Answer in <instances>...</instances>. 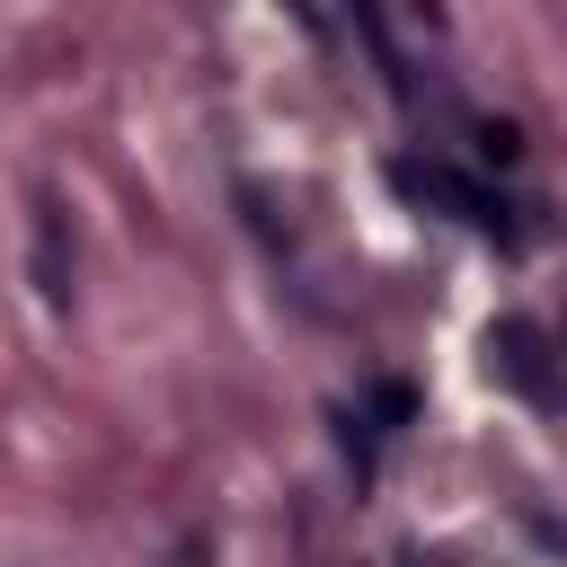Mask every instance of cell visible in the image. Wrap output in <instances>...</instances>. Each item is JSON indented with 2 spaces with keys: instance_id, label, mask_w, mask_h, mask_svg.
Listing matches in <instances>:
<instances>
[{
  "instance_id": "6da1fadb",
  "label": "cell",
  "mask_w": 567,
  "mask_h": 567,
  "mask_svg": "<svg viewBox=\"0 0 567 567\" xmlns=\"http://www.w3.org/2000/svg\"><path fill=\"white\" fill-rule=\"evenodd\" d=\"M487 363H496L523 399H558V372H549V337H540V319L505 310V319L487 328Z\"/></svg>"
},
{
  "instance_id": "7a4b0ae2",
  "label": "cell",
  "mask_w": 567,
  "mask_h": 567,
  "mask_svg": "<svg viewBox=\"0 0 567 567\" xmlns=\"http://www.w3.org/2000/svg\"><path fill=\"white\" fill-rule=\"evenodd\" d=\"M399 186H408L416 204H443V213H461L470 230H496V239L514 230V221H505V204H496L487 186H470V177H452V168H416V159H408V168H399Z\"/></svg>"
}]
</instances>
